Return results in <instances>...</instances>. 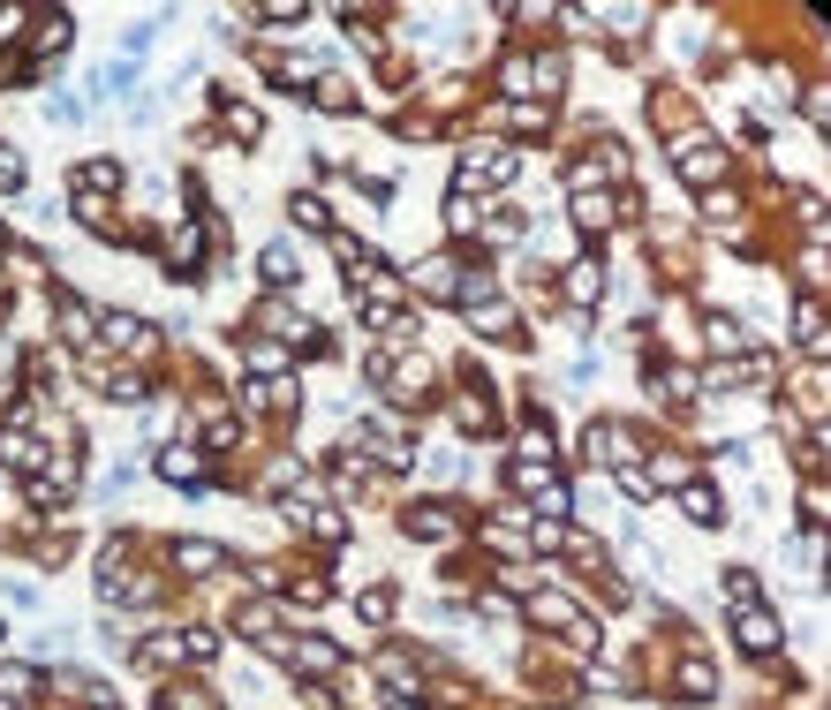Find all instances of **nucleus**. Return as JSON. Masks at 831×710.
Instances as JSON below:
<instances>
[{"label": "nucleus", "mask_w": 831, "mask_h": 710, "mask_svg": "<svg viewBox=\"0 0 831 710\" xmlns=\"http://www.w3.org/2000/svg\"><path fill=\"white\" fill-rule=\"evenodd\" d=\"M408 529H416L424 544H454V537H461V514H446V507H416V514H408Z\"/></svg>", "instance_id": "nucleus-6"}, {"label": "nucleus", "mask_w": 831, "mask_h": 710, "mask_svg": "<svg viewBox=\"0 0 831 710\" xmlns=\"http://www.w3.org/2000/svg\"><path fill=\"white\" fill-rule=\"evenodd\" d=\"M703 340H711V348L726 355V363H733V355H748V333H741V325H733V318H718V310H711V318H703Z\"/></svg>", "instance_id": "nucleus-8"}, {"label": "nucleus", "mask_w": 831, "mask_h": 710, "mask_svg": "<svg viewBox=\"0 0 831 710\" xmlns=\"http://www.w3.org/2000/svg\"><path fill=\"white\" fill-rule=\"evenodd\" d=\"M612 220V197H597V189H575V227H605Z\"/></svg>", "instance_id": "nucleus-16"}, {"label": "nucleus", "mask_w": 831, "mask_h": 710, "mask_svg": "<svg viewBox=\"0 0 831 710\" xmlns=\"http://www.w3.org/2000/svg\"><path fill=\"white\" fill-rule=\"evenodd\" d=\"M182 650H189V658H212V650H220V635H212V627H189Z\"/></svg>", "instance_id": "nucleus-35"}, {"label": "nucleus", "mask_w": 831, "mask_h": 710, "mask_svg": "<svg viewBox=\"0 0 831 710\" xmlns=\"http://www.w3.org/2000/svg\"><path fill=\"white\" fill-rule=\"evenodd\" d=\"M295 272H303V257H295L288 242H272V250H265V280H272V288H288Z\"/></svg>", "instance_id": "nucleus-13"}, {"label": "nucleus", "mask_w": 831, "mask_h": 710, "mask_svg": "<svg viewBox=\"0 0 831 710\" xmlns=\"http://www.w3.org/2000/svg\"><path fill=\"white\" fill-rule=\"evenodd\" d=\"M620 491H628V499H658V476L650 469H620Z\"/></svg>", "instance_id": "nucleus-26"}, {"label": "nucleus", "mask_w": 831, "mask_h": 710, "mask_svg": "<svg viewBox=\"0 0 831 710\" xmlns=\"http://www.w3.org/2000/svg\"><path fill=\"white\" fill-rule=\"evenodd\" d=\"M680 507L696 514V522H718V491H711V484H696V476H688V484H680Z\"/></svg>", "instance_id": "nucleus-14"}, {"label": "nucleus", "mask_w": 831, "mask_h": 710, "mask_svg": "<svg viewBox=\"0 0 831 710\" xmlns=\"http://www.w3.org/2000/svg\"><path fill=\"white\" fill-rule=\"evenodd\" d=\"M590 688H612V695H620V688H635V673H628V665H590Z\"/></svg>", "instance_id": "nucleus-25"}, {"label": "nucleus", "mask_w": 831, "mask_h": 710, "mask_svg": "<svg viewBox=\"0 0 831 710\" xmlns=\"http://www.w3.org/2000/svg\"><path fill=\"white\" fill-rule=\"evenodd\" d=\"M726 605H756V575H748V567L726 575Z\"/></svg>", "instance_id": "nucleus-28"}, {"label": "nucleus", "mask_w": 831, "mask_h": 710, "mask_svg": "<svg viewBox=\"0 0 831 710\" xmlns=\"http://www.w3.org/2000/svg\"><path fill=\"white\" fill-rule=\"evenodd\" d=\"M174 567H182V575H220L227 552L212 537H182V544H174Z\"/></svg>", "instance_id": "nucleus-4"}, {"label": "nucleus", "mask_w": 831, "mask_h": 710, "mask_svg": "<svg viewBox=\"0 0 831 710\" xmlns=\"http://www.w3.org/2000/svg\"><path fill=\"white\" fill-rule=\"evenodd\" d=\"M114 182H121V167H114V159H91V167H84V189H91V197H106Z\"/></svg>", "instance_id": "nucleus-24"}, {"label": "nucleus", "mask_w": 831, "mask_h": 710, "mask_svg": "<svg viewBox=\"0 0 831 710\" xmlns=\"http://www.w3.org/2000/svg\"><path fill=\"white\" fill-rule=\"evenodd\" d=\"M197 469L204 461L189 454V446H167V454H159V476H167V484H197Z\"/></svg>", "instance_id": "nucleus-12"}, {"label": "nucleus", "mask_w": 831, "mask_h": 710, "mask_svg": "<svg viewBox=\"0 0 831 710\" xmlns=\"http://www.w3.org/2000/svg\"><path fill=\"white\" fill-rule=\"evenodd\" d=\"M356 612H363L371 627H386V620H393V597H386V590H371V597H356Z\"/></svg>", "instance_id": "nucleus-29"}, {"label": "nucleus", "mask_w": 831, "mask_h": 710, "mask_svg": "<svg viewBox=\"0 0 831 710\" xmlns=\"http://www.w3.org/2000/svg\"><path fill=\"white\" fill-rule=\"evenodd\" d=\"M265 325H272V333H288V340H310V325H303V318H295V310H288V303H272V310H265Z\"/></svg>", "instance_id": "nucleus-23"}, {"label": "nucleus", "mask_w": 831, "mask_h": 710, "mask_svg": "<svg viewBox=\"0 0 831 710\" xmlns=\"http://www.w3.org/2000/svg\"><path fill=\"white\" fill-rule=\"evenodd\" d=\"M31 688H38V673H31V665H0V703H23Z\"/></svg>", "instance_id": "nucleus-18"}, {"label": "nucleus", "mask_w": 831, "mask_h": 710, "mask_svg": "<svg viewBox=\"0 0 831 710\" xmlns=\"http://www.w3.org/2000/svg\"><path fill=\"white\" fill-rule=\"evenodd\" d=\"M529 620L537 627H575V612H567V597H529Z\"/></svg>", "instance_id": "nucleus-19"}, {"label": "nucleus", "mask_w": 831, "mask_h": 710, "mask_svg": "<svg viewBox=\"0 0 831 710\" xmlns=\"http://www.w3.org/2000/svg\"><path fill=\"white\" fill-rule=\"evenodd\" d=\"M416 288H431V295H461V272H454V257H431V265L416 272Z\"/></svg>", "instance_id": "nucleus-11"}, {"label": "nucleus", "mask_w": 831, "mask_h": 710, "mask_svg": "<svg viewBox=\"0 0 831 710\" xmlns=\"http://www.w3.org/2000/svg\"><path fill=\"white\" fill-rule=\"evenodd\" d=\"M801 348L824 355V310H816V303H801Z\"/></svg>", "instance_id": "nucleus-22"}, {"label": "nucleus", "mask_w": 831, "mask_h": 710, "mask_svg": "<svg viewBox=\"0 0 831 710\" xmlns=\"http://www.w3.org/2000/svg\"><path fill=\"white\" fill-rule=\"evenodd\" d=\"M167 710H220V703H212V695H204V688H189V695H174Z\"/></svg>", "instance_id": "nucleus-38"}, {"label": "nucleus", "mask_w": 831, "mask_h": 710, "mask_svg": "<svg viewBox=\"0 0 831 710\" xmlns=\"http://www.w3.org/2000/svg\"><path fill=\"white\" fill-rule=\"evenodd\" d=\"M250 401H257V408H288L295 386H288V378H250Z\"/></svg>", "instance_id": "nucleus-20"}, {"label": "nucleus", "mask_w": 831, "mask_h": 710, "mask_svg": "<svg viewBox=\"0 0 831 710\" xmlns=\"http://www.w3.org/2000/svg\"><path fill=\"white\" fill-rule=\"evenodd\" d=\"M0 454H8V461H16V469H31V461H38V446H31V439H23V431H16V439H8V446H0Z\"/></svg>", "instance_id": "nucleus-37"}, {"label": "nucleus", "mask_w": 831, "mask_h": 710, "mask_svg": "<svg viewBox=\"0 0 831 710\" xmlns=\"http://www.w3.org/2000/svg\"><path fill=\"white\" fill-rule=\"evenodd\" d=\"M288 212H295V227H310V235H333V212H325V197H310V189H295Z\"/></svg>", "instance_id": "nucleus-9"}, {"label": "nucleus", "mask_w": 831, "mask_h": 710, "mask_svg": "<svg viewBox=\"0 0 831 710\" xmlns=\"http://www.w3.org/2000/svg\"><path fill=\"white\" fill-rule=\"evenodd\" d=\"M718 688V665L711 658H688V665H680V695H711Z\"/></svg>", "instance_id": "nucleus-15"}, {"label": "nucleus", "mask_w": 831, "mask_h": 710, "mask_svg": "<svg viewBox=\"0 0 831 710\" xmlns=\"http://www.w3.org/2000/svg\"><path fill=\"white\" fill-rule=\"evenodd\" d=\"M318 106H333V114H340V106H356V91L340 84V76H325V84H318Z\"/></svg>", "instance_id": "nucleus-34"}, {"label": "nucleus", "mask_w": 831, "mask_h": 710, "mask_svg": "<svg viewBox=\"0 0 831 710\" xmlns=\"http://www.w3.org/2000/svg\"><path fill=\"white\" fill-rule=\"evenodd\" d=\"M250 371H257V378H280V371H288V348H280V340H257V348H250Z\"/></svg>", "instance_id": "nucleus-17"}, {"label": "nucleus", "mask_w": 831, "mask_h": 710, "mask_svg": "<svg viewBox=\"0 0 831 710\" xmlns=\"http://www.w3.org/2000/svg\"><path fill=\"white\" fill-rule=\"evenodd\" d=\"M446 227H454V235H469V227H476V197H454V204H446Z\"/></svg>", "instance_id": "nucleus-32"}, {"label": "nucleus", "mask_w": 831, "mask_h": 710, "mask_svg": "<svg viewBox=\"0 0 831 710\" xmlns=\"http://www.w3.org/2000/svg\"><path fill=\"white\" fill-rule=\"evenodd\" d=\"M61 333H68L76 348L91 355V310H84V303H61Z\"/></svg>", "instance_id": "nucleus-21"}, {"label": "nucleus", "mask_w": 831, "mask_h": 710, "mask_svg": "<svg viewBox=\"0 0 831 710\" xmlns=\"http://www.w3.org/2000/svg\"><path fill=\"white\" fill-rule=\"evenodd\" d=\"M499 182H514V152L507 144H469L461 152V197L469 189H499Z\"/></svg>", "instance_id": "nucleus-1"}, {"label": "nucleus", "mask_w": 831, "mask_h": 710, "mask_svg": "<svg viewBox=\"0 0 831 710\" xmlns=\"http://www.w3.org/2000/svg\"><path fill=\"white\" fill-rule=\"evenodd\" d=\"M8 189H23V159H16V144H0V197Z\"/></svg>", "instance_id": "nucleus-30"}, {"label": "nucleus", "mask_w": 831, "mask_h": 710, "mask_svg": "<svg viewBox=\"0 0 831 710\" xmlns=\"http://www.w3.org/2000/svg\"><path fill=\"white\" fill-rule=\"evenodd\" d=\"M76 220H84V227H106V197H91V189H76Z\"/></svg>", "instance_id": "nucleus-31"}, {"label": "nucleus", "mask_w": 831, "mask_h": 710, "mask_svg": "<svg viewBox=\"0 0 831 710\" xmlns=\"http://www.w3.org/2000/svg\"><path fill=\"white\" fill-rule=\"evenodd\" d=\"M597 288H605V272H597V257H582V265H567V303H597Z\"/></svg>", "instance_id": "nucleus-10"}, {"label": "nucleus", "mask_w": 831, "mask_h": 710, "mask_svg": "<svg viewBox=\"0 0 831 710\" xmlns=\"http://www.w3.org/2000/svg\"><path fill=\"white\" fill-rule=\"evenodd\" d=\"M288 514H295V522H310V537H318V544L348 537V514H340V507H303V499H288Z\"/></svg>", "instance_id": "nucleus-5"}, {"label": "nucleus", "mask_w": 831, "mask_h": 710, "mask_svg": "<svg viewBox=\"0 0 831 710\" xmlns=\"http://www.w3.org/2000/svg\"><path fill=\"white\" fill-rule=\"evenodd\" d=\"M106 340H114V348H129L136 363H144V355H159V325L129 318V310H114V318H106Z\"/></svg>", "instance_id": "nucleus-3"}, {"label": "nucleus", "mask_w": 831, "mask_h": 710, "mask_svg": "<svg viewBox=\"0 0 831 710\" xmlns=\"http://www.w3.org/2000/svg\"><path fill=\"white\" fill-rule=\"evenodd\" d=\"M454 423H461V431H492V416H484V401H461V408H454Z\"/></svg>", "instance_id": "nucleus-36"}, {"label": "nucleus", "mask_w": 831, "mask_h": 710, "mask_svg": "<svg viewBox=\"0 0 831 710\" xmlns=\"http://www.w3.org/2000/svg\"><path fill=\"white\" fill-rule=\"evenodd\" d=\"M288 665H295V673H333L340 650L325 643V635H303V643H288Z\"/></svg>", "instance_id": "nucleus-7"}, {"label": "nucleus", "mask_w": 831, "mask_h": 710, "mask_svg": "<svg viewBox=\"0 0 831 710\" xmlns=\"http://www.w3.org/2000/svg\"><path fill=\"white\" fill-rule=\"evenodd\" d=\"M8 31H23V8H0V38Z\"/></svg>", "instance_id": "nucleus-39"}, {"label": "nucleus", "mask_w": 831, "mask_h": 710, "mask_svg": "<svg viewBox=\"0 0 831 710\" xmlns=\"http://www.w3.org/2000/svg\"><path fill=\"white\" fill-rule=\"evenodd\" d=\"M182 658V635H159V643H144V665H174Z\"/></svg>", "instance_id": "nucleus-33"}, {"label": "nucleus", "mask_w": 831, "mask_h": 710, "mask_svg": "<svg viewBox=\"0 0 831 710\" xmlns=\"http://www.w3.org/2000/svg\"><path fill=\"white\" fill-rule=\"evenodd\" d=\"M733 635H741V650H756V658H764V650H779V643H786V627L771 620L764 605H733Z\"/></svg>", "instance_id": "nucleus-2"}, {"label": "nucleus", "mask_w": 831, "mask_h": 710, "mask_svg": "<svg viewBox=\"0 0 831 710\" xmlns=\"http://www.w3.org/2000/svg\"><path fill=\"white\" fill-rule=\"evenodd\" d=\"M801 514H809V529H824V514H831V491H824V484H809V491H801Z\"/></svg>", "instance_id": "nucleus-27"}]
</instances>
